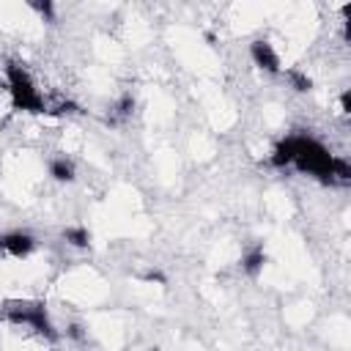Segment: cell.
I'll use <instances>...</instances> for the list:
<instances>
[{"instance_id": "obj_1", "label": "cell", "mask_w": 351, "mask_h": 351, "mask_svg": "<svg viewBox=\"0 0 351 351\" xmlns=\"http://www.w3.org/2000/svg\"><path fill=\"white\" fill-rule=\"evenodd\" d=\"M291 165L299 173L315 176L321 184H335V178H332L335 154L310 134H293V162Z\"/></svg>"}, {"instance_id": "obj_2", "label": "cell", "mask_w": 351, "mask_h": 351, "mask_svg": "<svg viewBox=\"0 0 351 351\" xmlns=\"http://www.w3.org/2000/svg\"><path fill=\"white\" fill-rule=\"evenodd\" d=\"M5 88L11 93V104L19 112H47V101L38 93L36 82L30 80V74L19 66V63H8L5 66Z\"/></svg>"}, {"instance_id": "obj_3", "label": "cell", "mask_w": 351, "mask_h": 351, "mask_svg": "<svg viewBox=\"0 0 351 351\" xmlns=\"http://www.w3.org/2000/svg\"><path fill=\"white\" fill-rule=\"evenodd\" d=\"M3 315H5V321L16 324V326H22V324L30 326L33 332H38L41 337H47L52 343L60 337V332L52 326V318H49L44 302H8Z\"/></svg>"}, {"instance_id": "obj_4", "label": "cell", "mask_w": 351, "mask_h": 351, "mask_svg": "<svg viewBox=\"0 0 351 351\" xmlns=\"http://www.w3.org/2000/svg\"><path fill=\"white\" fill-rule=\"evenodd\" d=\"M250 58H252V63L261 71H266V74H282V60H280V55H277V49H274L271 41L255 38L250 44Z\"/></svg>"}, {"instance_id": "obj_5", "label": "cell", "mask_w": 351, "mask_h": 351, "mask_svg": "<svg viewBox=\"0 0 351 351\" xmlns=\"http://www.w3.org/2000/svg\"><path fill=\"white\" fill-rule=\"evenodd\" d=\"M36 250V239L27 230H8L0 233V252L11 255V258H27Z\"/></svg>"}, {"instance_id": "obj_6", "label": "cell", "mask_w": 351, "mask_h": 351, "mask_svg": "<svg viewBox=\"0 0 351 351\" xmlns=\"http://www.w3.org/2000/svg\"><path fill=\"white\" fill-rule=\"evenodd\" d=\"M266 266V250L263 247H250L244 255H241V269L247 277H258Z\"/></svg>"}, {"instance_id": "obj_7", "label": "cell", "mask_w": 351, "mask_h": 351, "mask_svg": "<svg viewBox=\"0 0 351 351\" xmlns=\"http://www.w3.org/2000/svg\"><path fill=\"white\" fill-rule=\"evenodd\" d=\"M293 162V134H288L285 140H280L277 145H274V151L269 154V165L271 167H288Z\"/></svg>"}, {"instance_id": "obj_8", "label": "cell", "mask_w": 351, "mask_h": 351, "mask_svg": "<svg viewBox=\"0 0 351 351\" xmlns=\"http://www.w3.org/2000/svg\"><path fill=\"white\" fill-rule=\"evenodd\" d=\"M49 176L55 178V181H60V184H71L74 181V162L71 159H66V156H55V159H49Z\"/></svg>"}, {"instance_id": "obj_9", "label": "cell", "mask_w": 351, "mask_h": 351, "mask_svg": "<svg viewBox=\"0 0 351 351\" xmlns=\"http://www.w3.org/2000/svg\"><path fill=\"white\" fill-rule=\"evenodd\" d=\"M63 241L77 247V250H88L90 247V230L85 225H71L63 230Z\"/></svg>"}, {"instance_id": "obj_10", "label": "cell", "mask_w": 351, "mask_h": 351, "mask_svg": "<svg viewBox=\"0 0 351 351\" xmlns=\"http://www.w3.org/2000/svg\"><path fill=\"white\" fill-rule=\"evenodd\" d=\"M285 77H288L291 88H293V90H299V93H307V90L313 88V80H310L304 71H299V69H288V71H285Z\"/></svg>"}, {"instance_id": "obj_11", "label": "cell", "mask_w": 351, "mask_h": 351, "mask_svg": "<svg viewBox=\"0 0 351 351\" xmlns=\"http://www.w3.org/2000/svg\"><path fill=\"white\" fill-rule=\"evenodd\" d=\"M27 5H30L41 19H47V22H52V19H55V5H52L49 0H44V3H41V0H30Z\"/></svg>"}, {"instance_id": "obj_12", "label": "cell", "mask_w": 351, "mask_h": 351, "mask_svg": "<svg viewBox=\"0 0 351 351\" xmlns=\"http://www.w3.org/2000/svg\"><path fill=\"white\" fill-rule=\"evenodd\" d=\"M115 110H118V115H121V118H129V115H132V110H134V96H132V93H123Z\"/></svg>"}, {"instance_id": "obj_13", "label": "cell", "mask_w": 351, "mask_h": 351, "mask_svg": "<svg viewBox=\"0 0 351 351\" xmlns=\"http://www.w3.org/2000/svg\"><path fill=\"white\" fill-rule=\"evenodd\" d=\"M140 280H143V282H159V285L167 282L165 271H159V269H145V271H140Z\"/></svg>"}, {"instance_id": "obj_14", "label": "cell", "mask_w": 351, "mask_h": 351, "mask_svg": "<svg viewBox=\"0 0 351 351\" xmlns=\"http://www.w3.org/2000/svg\"><path fill=\"white\" fill-rule=\"evenodd\" d=\"M66 337L74 340V343H82V340L88 337V332H85L82 324H69V326H66Z\"/></svg>"}, {"instance_id": "obj_15", "label": "cell", "mask_w": 351, "mask_h": 351, "mask_svg": "<svg viewBox=\"0 0 351 351\" xmlns=\"http://www.w3.org/2000/svg\"><path fill=\"white\" fill-rule=\"evenodd\" d=\"M340 112H343V115L351 112V90H343V93H340Z\"/></svg>"}]
</instances>
